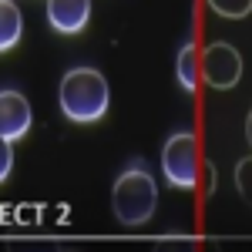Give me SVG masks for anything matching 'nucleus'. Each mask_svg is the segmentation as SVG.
Returning a JSON list of instances; mask_svg holds the SVG:
<instances>
[{
	"label": "nucleus",
	"instance_id": "obj_1",
	"mask_svg": "<svg viewBox=\"0 0 252 252\" xmlns=\"http://www.w3.org/2000/svg\"><path fill=\"white\" fill-rule=\"evenodd\" d=\"M58 101L61 111L67 121L74 125H94L108 115V104H111V88L104 74L97 67H71L58 88Z\"/></svg>",
	"mask_w": 252,
	"mask_h": 252
},
{
	"label": "nucleus",
	"instance_id": "obj_2",
	"mask_svg": "<svg viewBox=\"0 0 252 252\" xmlns=\"http://www.w3.org/2000/svg\"><path fill=\"white\" fill-rule=\"evenodd\" d=\"M155 205H158V182L152 172L135 165V168L118 175L115 189H111V209L125 229H141L155 215Z\"/></svg>",
	"mask_w": 252,
	"mask_h": 252
},
{
	"label": "nucleus",
	"instance_id": "obj_3",
	"mask_svg": "<svg viewBox=\"0 0 252 252\" xmlns=\"http://www.w3.org/2000/svg\"><path fill=\"white\" fill-rule=\"evenodd\" d=\"M161 172L175 189H195L202 175V158H198V138L192 131H178L165 141L161 148Z\"/></svg>",
	"mask_w": 252,
	"mask_h": 252
},
{
	"label": "nucleus",
	"instance_id": "obj_4",
	"mask_svg": "<svg viewBox=\"0 0 252 252\" xmlns=\"http://www.w3.org/2000/svg\"><path fill=\"white\" fill-rule=\"evenodd\" d=\"M198 78L212 91H229L242 78V54L225 40H212L205 54H198Z\"/></svg>",
	"mask_w": 252,
	"mask_h": 252
},
{
	"label": "nucleus",
	"instance_id": "obj_5",
	"mask_svg": "<svg viewBox=\"0 0 252 252\" xmlns=\"http://www.w3.org/2000/svg\"><path fill=\"white\" fill-rule=\"evenodd\" d=\"M31 104L20 91H0V138L17 141L31 131Z\"/></svg>",
	"mask_w": 252,
	"mask_h": 252
},
{
	"label": "nucleus",
	"instance_id": "obj_6",
	"mask_svg": "<svg viewBox=\"0 0 252 252\" xmlns=\"http://www.w3.org/2000/svg\"><path fill=\"white\" fill-rule=\"evenodd\" d=\"M47 20L58 34H81L91 20V0H47Z\"/></svg>",
	"mask_w": 252,
	"mask_h": 252
},
{
	"label": "nucleus",
	"instance_id": "obj_7",
	"mask_svg": "<svg viewBox=\"0 0 252 252\" xmlns=\"http://www.w3.org/2000/svg\"><path fill=\"white\" fill-rule=\"evenodd\" d=\"M20 31H24V20H20L17 3L0 0V54L10 51V47L20 40Z\"/></svg>",
	"mask_w": 252,
	"mask_h": 252
},
{
	"label": "nucleus",
	"instance_id": "obj_8",
	"mask_svg": "<svg viewBox=\"0 0 252 252\" xmlns=\"http://www.w3.org/2000/svg\"><path fill=\"white\" fill-rule=\"evenodd\" d=\"M178 84L185 91H195V84H198V51L192 44H185L178 51Z\"/></svg>",
	"mask_w": 252,
	"mask_h": 252
},
{
	"label": "nucleus",
	"instance_id": "obj_9",
	"mask_svg": "<svg viewBox=\"0 0 252 252\" xmlns=\"http://www.w3.org/2000/svg\"><path fill=\"white\" fill-rule=\"evenodd\" d=\"M209 7H212V10L219 14V17L242 20V17H249L252 0H209Z\"/></svg>",
	"mask_w": 252,
	"mask_h": 252
},
{
	"label": "nucleus",
	"instance_id": "obj_10",
	"mask_svg": "<svg viewBox=\"0 0 252 252\" xmlns=\"http://www.w3.org/2000/svg\"><path fill=\"white\" fill-rule=\"evenodd\" d=\"M14 141H7V138H0V182H7V175L14 168V148H10Z\"/></svg>",
	"mask_w": 252,
	"mask_h": 252
},
{
	"label": "nucleus",
	"instance_id": "obj_11",
	"mask_svg": "<svg viewBox=\"0 0 252 252\" xmlns=\"http://www.w3.org/2000/svg\"><path fill=\"white\" fill-rule=\"evenodd\" d=\"M249 172H252V158H242L235 165V185H239L242 198H249Z\"/></svg>",
	"mask_w": 252,
	"mask_h": 252
},
{
	"label": "nucleus",
	"instance_id": "obj_12",
	"mask_svg": "<svg viewBox=\"0 0 252 252\" xmlns=\"http://www.w3.org/2000/svg\"><path fill=\"white\" fill-rule=\"evenodd\" d=\"M205 185H209V192H215V168H205Z\"/></svg>",
	"mask_w": 252,
	"mask_h": 252
}]
</instances>
